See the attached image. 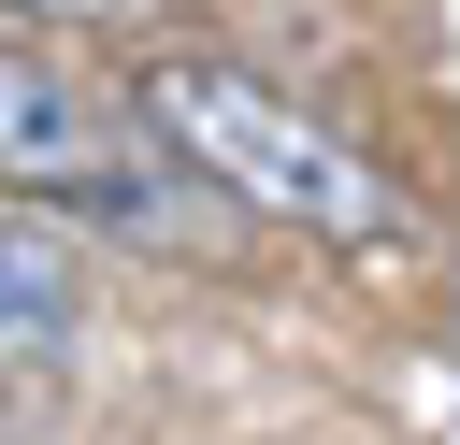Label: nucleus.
<instances>
[{
	"label": "nucleus",
	"mask_w": 460,
	"mask_h": 445,
	"mask_svg": "<svg viewBox=\"0 0 460 445\" xmlns=\"http://www.w3.org/2000/svg\"><path fill=\"white\" fill-rule=\"evenodd\" d=\"M144 129H158V158L172 172H201L216 201H244V215H273L288 244H402V187L331 129V115H302L288 86H259V72H230V57H144Z\"/></svg>",
	"instance_id": "f257e3e1"
},
{
	"label": "nucleus",
	"mask_w": 460,
	"mask_h": 445,
	"mask_svg": "<svg viewBox=\"0 0 460 445\" xmlns=\"http://www.w3.org/2000/svg\"><path fill=\"white\" fill-rule=\"evenodd\" d=\"M0 187H43V201H144L129 187V144L101 129V100L43 57V43H0Z\"/></svg>",
	"instance_id": "f03ea898"
},
{
	"label": "nucleus",
	"mask_w": 460,
	"mask_h": 445,
	"mask_svg": "<svg viewBox=\"0 0 460 445\" xmlns=\"http://www.w3.org/2000/svg\"><path fill=\"white\" fill-rule=\"evenodd\" d=\"M72 316H86L72 244H43V230H14V215H0V373L58 359V345H72Z\"/></svg>",
	"instance_id": "7ed1b4c3"
},
{
	"label": "nucleus",
	"mask_w": 460,
	"mask_h": 445,
	"mask_svg": "<svg viewBox=\"0 0 460 445\" xmlns=\"http://www.w3.org/2000/svg\"><path fill=\"white\" fill-rule=\"evenodd\" d=\"M14 14H129V0H14Z\"/></svg>",
	"instance_id": "20e7f679"
}]
</instances>
